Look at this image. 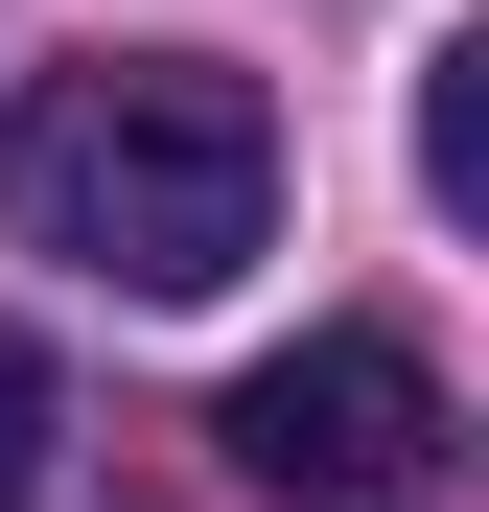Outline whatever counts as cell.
<instances>
[{
    "label": "cell",
    "instance_id": "cell-3",
    "mask_svg": "<svg viewBox=\"0 0 489 512\" xmlns=\"http://www.w3.org/2000/svg\"><path fill=\"white\" fill-rule=\"evenodd\" d=\"M47 443H70V396H47V350H24V326H0V512L47 489Z\"/></svg>",
    "mask_w": 489,
    "mask_h": 512
},
{
    "label": "cell",
    "instance_id": "cell-2",
    "mask_svg": "<svg viewBox=\"0 0 489 512\" xmlns=\"http://www.w3.org/2000/svg\"><path fill=\"white\" fill-rule=\"evenodd\" d=\"M210 443L257 466L280 512H420L443 489V350H420V326H303V350L233 373Z\"/></svg>",
    "mask_w": 489,
    "mask_h": 512
},
{
    "label": "cell",
    "instance_id": "cell-4",
    "mask_svg": "<svg viewBox=\"0 0 489 512\" xmlns=\"http://www.w3.org/2000/svg\"><path fill=\"white\" fill-rule=\"evenodd\" d=\"M420 187H443V210L489 187V94H466V70H420Z\"/></svg>",
    "mask_w": 489,
    "mask_h": 512
},
{
    "label": "cell",
    "instance_id": "cell-1",
    "mask_svg": "<svg viewBox=\"0 0 489 512\" xmlns=\"http://www.w3.org/2000/svg\"><path fill=\"white\" fill-rule=\"evenodd\" d=\"M0 210H24V256H70L117 303H210L280 256V94L210 47H94L0 117Z\"/></svg>",
    "mask_w": 489,
    "mask_h": 512
}]
</instances>
